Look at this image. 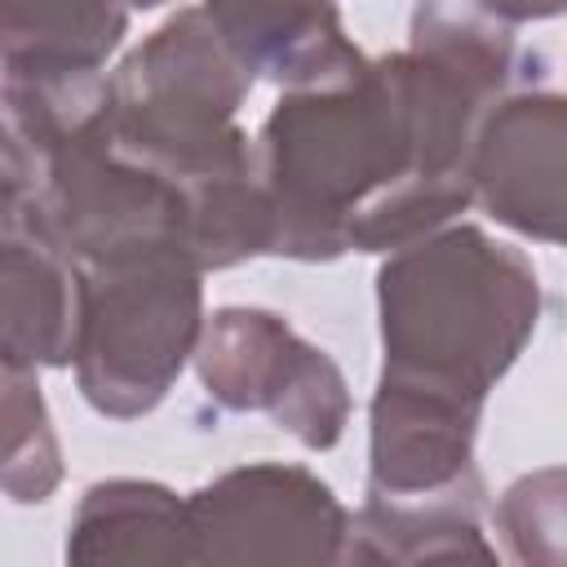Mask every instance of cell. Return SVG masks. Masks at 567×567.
Here are the masks:
<instances>
[{
    "instance_id": "6da1fadb",
    "label": "cell",
    "mask_w": 567,
    "mask_h": 567,
    "mask_svg": "<svg viewBox=\"0 0 567 567\" xmlns=\"http://www.w3.org/2000/svg\"><path fill=\"white\" fill-rule=\"evenodd\" d=\"M492 102L496 93L412 49L284 89L252 137L266 257L394 252L456 221L474 204L465 159Z\"/></svg>"
},
{
    "instance_id": "7a4b0ae2",
    "label": "cell",
    "mask_w": 567,
    "mask_h": 567,
    "mask_svg": "<svg viewBox=\"0 0 567 567\" xmlns=\"http://www.w3.org/2000/svg\"><path fill=\"white\" fill-rule=\"evenodd\" d=\"M545 288L527 252L478 226H439L434 235L385 252L377 270L381 368L492 394L536 337Z\"/></svg>"
},
{
    "instance_id": "3957f363",
    "label": "cell",
    "mask_w": 567,
    "mask_h": 567,
    "mask_svg": "<svg viewBox=\"0 0 567 567\" xmlns=\"http://www.w3.org/2000/svg\"><path fill=\"white\" fill-rule=\"evenodd\" d=\"M252 93L248 66L204 9H177L106 75L102 124L120 155L190 195L248 182L252 137L235 124Z\"/></svg>"
},
{
    "instance_id": "277c9868",
    "label": "cell",
    "mask_w": 567,
    "mask_h": 567,
    "mask_svg": "<svg viewBox=\"0 0 567 567\" xmlns=\"http://www.w3.org/2000/svg\"><path fill=\"white\" fill-rule=\"evenodd\" d=\"M75 270L71 368L84 403L111 421L155 412L204 328V270L173 239L133 244Z\"/></svg>"
},
{
    "instance_id": "5b68a950",
    "label": "cell",
    "mask_w": 567,
    "mask_h": 567,
    "mask_svg": "<svg viewBox=\"0 0 567 567\" xmlns=\"http://www.w3.org/2000/svg\"><path fill=\"white\" fill-rule=\"evenodd\" d=\"M22 226L71 266L133 244H182V190L120 155L97 106L49 151L35 186L22 199Z\"/></svg>"
},
{
    "instance_id": "8992f818",
    "label": "cell",
    "mask_w": 567,
    "mask_h": 567,
    "mask_svg": "<svg viewBox=\"0 0 567 567\" xmlns=\"http://www.w3.org/2000/svg\"><path fill=\"white\" fill-rule=\"evenodd\" d=\"M204 394L226 412H261L310 452L341 443L350 425V385L328 350L306 341L284 315L261 306H221L195 341Z\"/></svg>"
},
{
    "instance_id": "52a82bcc",
    "label": "cell",
    "mask_w": 567,
    "mask_h": 567,
    "mask_svg": "<svg viewBox=\"0 0 567 567\" xmlns=\"http://www.w3.org/2000/svg\"><path fill=\"white\" fill-rule=\"evenodd\" d=\"M195 567L341 563L350 509L306 465L248 461L186 496Z\"/></svg>"
},
{
    "instance_id": "ba28073f",
    "label": "cell",
    "mask_w": 567,
    "mask_h": 567,
    "mask_svg": "<svg viewBox=\"0 0 567 567\" xmlns=\"http://www.w3.org/2000/svg\"><path fill=\"white\" fill-rule=\"evenodd\" d=\"M470 199L505 230L563 244L567 226V97L558 89L501 93L470 142Z\"/></svg>"
},
{
    "instance_id": "9c48e42d",
    "label": "cell",
    "mask_w": 567,
    "mask_h": 567,
    "mask_svg": "<svg viewBox=\"0 0 567 567\" xmlns=\"http://www.w3.org/2000/svg\"><path fill=\"white\" fill-rule=\"evenodd\" d=\"M487 399L447 381L381 368L368 403V492L425 496L478 478L474 439Z\"/></svg>"
},
{
    "instance_id": "30bf717a",
    "label": "cell",
    "mask_w": 567,
    "mask_h": 567,
    "mask_svg": "<svg viewBox=\"0 0 567 567\" xmlns=\"http://www.w3.org/2000/svg\"><path fill=\"white\" fill-rule=\"evenodd\" d=\"M204 13L248 75L279 89L337 80L368 58L332 0H204Z\"/></svg>"
},
{
    "instance_id": "8fae6325",
    "label": "cell",
    "mask_w": 567,
    "mask_h": 567,
    "mask_svg": "<svg viewBox=\"0 0 567 567\" xmlns=\"http://www.w3.org/2000/svg\"><path fill=\"white\" fill-rule=\"evenodd\" d=\"M62 554L75 567H195L186 496L155 478H102L84 487Z\"/></svg>"
},
{
    "instance_id": "7c38bea8",
    "label": "cell",
    "mask_w": 567,
    "mask_h": 567,
    "mask_svg": "<svg viewBox=\"0 0 567 567\" xmlns=\"http://www.w3.org/2000/svg\"><path fill=\"white\" fill-rule=\"evenodd\" d=\"M483 474L425 496H372L350 514L341 563H496L483 536Z\"/></svg>"
},
{
    "instance_id": "4fadbf2b",
    "label": "cell",
    "mask_w": 567,
    "mask_h": 567,
    "mask_svg": "<svg viewBox=\"0 0 567 567\" xmlns=\"http://www.w3.org/2000/svg\"><path fill=\"white\" fill-rule=\"evenodd\" d=\"M128 35V0H0V80H89Z\"/></svg>"
},
{
    "instance_id": "5bb4252c",
    "label": "cell",
    "mask_w": 567,
    "mask_h": 567,
    "mask_svg": "<svg viewBox=\"0 0 567 567\" xmlns=\"http://www.w3.org/2000/svg\"><path fill=\"white\" fill-rule=\"evenodd\" d=\"M75 337V270L27 226L0 230V363L66 368Z\"/></svg>"
},
{
    "instance_id": "9a60e30c",
    "label": "cell",
    "mask_w": 567,
    "mask_h": 567,
    "mask_svg": "<svg viewBox=\"0 0 567 567\" xmlns=\"http://www.w3.org/2000/svg\"><path fill=\"white\" fill-rule=\"evenodd\" d=\"M408 49L439 58L496 97L532 80V53H518L514 27L478 0H416Z\"/></svg>"
},
{
    "instance_id": "2e32d148",
    "label": "cell",
    "mask_w": 567,
    "mask_h": 567,
    "mask_svg": "<svg viewBox=\"0 0 567 567\" xmlns=\"http://www.w3.org/2000/svg\"><path fill=\"white\" fill-rule=\"evenodd\" d=\"M62 443L35 368L0 363V492L40 505L62 487Z\"/></svg>"
},
{
    "instance_id": "e0dca14e",
    "label": "cell",
    "mask_w": 567,
    "mask_h": 567,
    "mask_svg": "<svg viewBox=\"0 0 567 567\" xmlns=\"http://www.w3.org/2000/svg\"><path fill=\"white\" fill-rule=\"evenodd\" d=\"M563 496H567V474L558 465L523 474L501 492L492 518H496V532H501L514 563L563 567V558H567Z\"/></svg>"
},
{
    "instance_id": "ac0fdd59",
    "label": "cell",
    "mask_w": 567,
    "mask_h": 567,
    "mask_svg": "<svg viewBox=\"0 0 567 567\" xmlns=\"http://www.w3.org/2000/svg\"><path fill=\"white\" fill-rule=\"evenodd\" d=\"M487 13H496L501 22L509 27H523V22H545V18H558L567 9V0H478Z\"/></svg>"
},
{
    "instance_id": "d6986e66",
    "label": "cell",
    "mask_w": 567,
    "mask_h": 567,
    "mask_svg": "<svg viewBox=\"0 0 567 567\" xmlns=\"http://www.w3.org/2000/svg\"><path fill=\"white\" fill-rule=\"evenodd\" d=\"M9 226H22V204L0 186V230H9Z\"/></svg>"
},
{
    "instance_id": "ffe728a7",
    "label": "cell",
    "mask_w": 567,
    "mask_h": 567,
    "mask_svg": "<svg viewBox=\"0 0 567 567\" xmlns=\"http://www.w3.org/2000/svg\"><path fill=\"white\" fill-rule=\"evenodd\" d=\"M159 4H168V0H128V9H159Z\"/></svg>"
}]
</instances>
